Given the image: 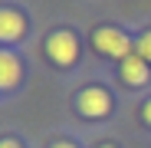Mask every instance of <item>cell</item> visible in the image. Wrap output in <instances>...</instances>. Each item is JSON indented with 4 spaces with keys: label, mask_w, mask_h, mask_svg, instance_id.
Masks as SVG:
<instances>
[{
    "label": "cell",
    "mask_w": 151,
    "mask_h": 148,
    "mask_svg": "<svg viewBox=\"0 0 151 148\" xmlns=\"http://www.w3.org/2000/svg\"><path fill=\"white\" fill-rule=\"evenodd\" d=\"M92 43H95L99 53H105V56H118V59L132 56V40L125 36L122 30H115V27H99L92 33Z\"/></svg>",
    "instance_id": "6da1fadb"
},
{
    "label": "cell",
    "mask_w": 151,
    "mask_h": 148,
    "mask_svg": "<svg viewBox=\"0 0 151 148\" xmlns=\"http://www.w3.org/2000/svg\"><path fill=\"white\" fill-rule=\"evenodd\" d=\"M46 53H49V59L56 66H72L76 56H79V43H76V36L69 30H56L46 40Z\"/></svg>",
    "instance_id": "7a4b0ae2"
},
{
    "label": "cell",
    "mask_w": 151,
    "mask_h": 148,
    "mask_svg": "<svg viewBox=\"0 0 151 148\" xmlns=\"http://www.w3.org/2000/svg\"><path fill=\"white\" fill-rule=\"evenodd\" d=\"M76 109H79L82 115H89V118H99V115H109V109H112V95L105 92V89H82L79 95H76Z\"/></svg>",
    "instance_id": "3957f363"
},
{
    "label": "cell",
    "mask_w": 151,
    "mask_h": 148,
    "mask_svg": "<svg viewBox=\"0 0 151 148\" xmlns=\"http://www.w3.org/2000/svg\"><path fill=\"white\" fill-rule=\"evenodd\" d=\"M23 30H27V20H23L17 10H0V40L4 43H13V40H20L23 36Z\"/></svg>",
    "instance_id": "277c9868"
},
{
    "label": "cell",
    "mask_w": 151,
    "mask_h": 148,
    "mask_svg": "<svg viewBox=\"0 0 151 148\" xmlns=\"http://www.w3.org/2000/svg\"><path fill=\"white\" fill-rule=\"evenodd\" d=\"M148 63L138 56V53H132L128 59H122V79L128 82V86H145L148 82Z\"/></svg>",
    "instance_id": "5b68a950"
},
{
    "label": "cell",
    "mask_w": 151,
    "mask_h": 148,
    "mask_svg": "<svg viewBox=\"0 0 151 148\" xmlns=\"http://www.w3.org/2000/svg\"><path fill=\"white\" fill-rule=\"evenodd\" d=\"M17 82H20V63H17V56L10 49H4V53H0V86L13 89Z\"/></svg>",
    "instance_id": "8992f818"
},
{
    "label": "cell",
    "mask_w": 151,
    "mask_h": 148,
    "mask_svg": "<svg viewBox=\"0 0 151 148\" xmlns=\"http://www.w3.org/2000/svg\"><path fill=\"white\" fill-rule=\"evenodd\" d=\"M135 53H138L145 63H151V30L138 36V43H135Z\"/></svg>",
    "instance_id": "52a82bcc"
},
{
    "label": "cell",
    "mask_w": 151,
    "mask_h": 148,
    "mask_svg": "<svg viewBox=\"0 0 151 148\" xmlns=\"http://www.w3.org/2000/svg\"><path fill=\"white\" fill-rule=\"evenodd\" d=\"M0 148H20V145H17L13 138H4V142H0Z\"/></svg>",
    "instance_id": "ba28073f"
},
{
    "label": "cell",
    "mask_w": 151,
    "mask_h": 148,
    "mask_svg": "<svg viewBox=\"0 0 151 148\" xmlns=\"http://www.w3.org/2000/svg\"><path fill=\"white\" fill-rule=\"evenodd\" d=\"M141 118H145V122H148V125H151V102L145 105V112H141Z\"/></svg>",
    "instance_id": "9c48e42d"
},
{
    "label": "cell",
    "mask_w": 151,
    "mask_h": 148,
    "mask_svg": "<svg viewBox=\"0 0 151 148\" xmlns=\"http://www.w3.org/2000/svg\"><path fill=\"white\" fill-rule=\"evenodd\" d=\"M53 148H76V145H69V142H56Z\"/></svg>",
    "instance_id": "30bf717a"
},
{
    "label": "cell",
    "mask_w": 151,
    "mask_h": 148,
    "mask_svg": "<svg viewBox=\"0 0 151 148\" xmlns=\"http://www.w3.org/2000/svg\"><path fill=\"white\" fill-rule=\"evenodd\" d=\"M95 148H115V145H95Z\"/></svg>",
    "instance_id": "8fae6325"
}]
</instances>
